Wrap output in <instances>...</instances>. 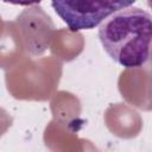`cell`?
<instances>
[{"label": "cell", "instance_id": "obj_1", "mask_svg": "<svg viewBox=\"0 0 152 152\" xmlns=\"http://www.w3.org/2000/svg\"><path fill=\"white\" fill-rule=\"evenodd\" d=\"M99 39L108 56L126 69L152 66V14L126 7L99 27Z\"/></svg>", "mask_w": 152, "mask_h": 152}, {"label": "cell", "instance_id": "obj_2", "mask_svg": "<svg viewBox=\"0 0 152 152\" xmlns=\"http://www.w3.org/2000/svg\"><path fill=\"white\" fill-rule=\"evenodd\" d=\"M134 1H52L51 6L71 31L90 30Z\"/></svg>", "mask_w": 152, "mask_h": 152}]
</instances>
